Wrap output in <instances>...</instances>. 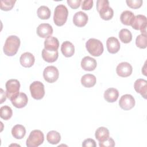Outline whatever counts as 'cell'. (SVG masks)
Returning a JSON list of instances; mask_svg holds the SVG:
<instances>
[{"instance_id":"obj_10","label":"cell","mask_w":147,"mask_h":147,"mask_svg":"<svg viewBox=\"0 0 147 147\" xmlns=\"http://www.w3.org/2000/svg\"><path fill=\"white\" fill-rule=\"evenodd\" d=\"M119 105L124 110H129L135 106V99L130 94H125L119 99Z\"/></svg>"},{"instance_id":"obj_36","label":"cell","mask_w":147,"mask_h":147,"mask_svg":"<svg viewBox=\"0 0 147 147\" xmlns=\"http://www.w3.org/2000/svg\"><path fill=\"white\" fill-rule=\"evenodd\" d=\"M96 146V144L95 140L91 138L86 139L82 143V146L83 147H95Z\"/></svg>"},{"instance_id":"obj_4","label":"cell","mask_w":147,"mask_h":147,"mask_svg":"<svg viewBox=\"0 0 147 147\" xmlns=\"http://www.w3.org/2000/svg\"><path fill=\"white\" fill-rule=\"evenodd\" d=\"M87 51L93 56H99L103 52L102 42L96 38H90L86 43Z\"/></svg>"},{"instance_id":"obj_24","label":"cell","mask_w":147,"mask_h":147,"mask_svg":"<svg viewBox=\"0 0 147 147\" xmlns=\"http://www.w3.org/2000/svg\"><path fill=\"white\" fill-rule=\"evenodd\" d=\"M11 134L15 138L20 140L25 137L26 134V129L23 125L17 124L14 126L12 128Z\"/></svg>"},{"instance_id":"obj_27","label":"cell","mask_w":147,"mask_h":147,"mask_svg":"<svg viewBox=\"0 0 147 147\" xmlns=\"http://www.w3.org/2000/svg\"><path fill=\"white\" fill-rule=\"evenodd\" d=\"M47 140L49 143L56 145L60 142L61 140V136L59 132L55 130H51L47 133Z\"/></svg>"},{"instance_id":"obj_33","label":"cell","mask_w":147,"mask_h":147,"mask_svg":"<svg viewBox=\"0 0 147 147\" xmlns=\"http://www.w3.org/2000/svg\"><path fill=\"white\" fill-rule=\"evenodd\" d=\"M127 6L132 9H138L140 8L143 3L142 0H132V1H126Z\"/></svg>"},{"instance_id":"obj_13","label":"cell","mask_w":147,"mask_h":147,"mask_svg":"<svg viewBox=\"0 0 147 147\" xmlns=\"http://www.w3.org/2000/svg\"><path fill=\"white\" fill-rule=\"evenodd\" d=\"M37 35L42 38H47L53 33V28L49 24H41L37 28Z\"/></svg>"},{"instance_id":"obj_38","label":"cell","mask_w":147,"mask_h":147,"mask_svg":"<svg viewBox=\"0 0 147 147\" xmlns=\"http://www.w3.org/2000/svg\"><path fill=\"white\" fill-rule=\"evenodd\" d=\"M1 103H2L4 101H5L6 100V97H7V96H6V92H5L4 91H3V90L2 89V88H1Z\"/></svg>"},{"instance_id":"obj_35","label":"cell","mask_w":147,"mask_h":147,"mask_svg":"<svg viewBox=\"0 0 147 147\" xmlns=\"http://www.w3.org/2000/svg\"><path fill=\"white\" fill-rule=\"evenodd\" d=\"M93 6L92 0H84L82 1V9L84 10H90Z\"/></svg>"},{"instance_id":"obj_2","label":"cell","mask_w":147,"mask_h":147,"mask_svg":"<svg viewBox=\"0 0 147 147\" xmlns=\"http://www.w3.org/2000/svg\"><path fill=\"white\" fill-rule=\"evenodd\" d=\"M96 10L101 18L104 20H110L113 17L114 11L111 7H109V2L107 0H98Z\"/></svg>"},{"instance_id":"obj_37","label":"cell","mask_w":147,"mask_h":147,"mask_svg":"<svg viewBox=\"0 0 147 147\" xmlns=\"http://www.w3.org/2000/svg\"><path fill=\"white\" fill-rule=\"evenodd\" d=\"M67 2L68 5L72 9H76L80 6L82 1L81 0H67Z\"/></svg>"},{"instance_id":"obj_3","label":"cell","mask_w":147,"mask_h":147,"mask_svg":"<svg viewBox=\"0 0 147 147\" xmlns=\"http://www.w3.org/2000/svg\"><path fill=\"white\" fill-rule=\"evenodd\" d=\"M68 15V11L66 6L63 4L57 5L54 10L53 21L55 24L61 26L66 22Z\"/></svg>"},{"instance_id":"obj_1","label":"cell","mask_w":147,"mask_h":147,"mask_svg":"<svg viewBox=\"0 0 147 147\" xmlns=\"http://www.w3.org/2000/svg\"><path fill=\"white\" fill-rule=\"evenodd\" d=\"M20 45V39L18 37L14 35L9 36L5 42L3 46V52L8 56L15 55Z\"/></svg>"},{"instance_id":"obj_14","label":"cell","mask_w":147,"mask_h":147,"mask_svg":"<svg viewBox=\"0 0 147 147\" xmlns=\"http://www.w3.org/2000/svg\"><path fill=\"white\" fill-rule=\"evenodd\" d=\"M134 88L137 93H140L144 98H146L147 81L146 80L143 79L136 80L134 83Z\"/></svg>"},{"instance_id":"obj_23","label":"cell","mask_w":147,"mask_h":147,"mask_svg":"<svg viewBox=\"0 0 147 147\" xmlns=\"http://www.w3.org/2000/svg\"><path fill=\"white\" fill-rule=\"evenodd\" d=\"M96 82V77L90 74H87L84 75L81 78L82 84L87 88H90L93 87Z\"/></svg>"},{"instance_id":"obj_7","label":"cell","mask_w":147,"mask_h":147,"mask_svg":"<svg viewBox=\"0 0 147 147\" xmlns=\"http://www.w3.org/2000/svg\"><path fill=\"white\" fill-rule=\"evenodd\" d=\"M131 26L136 30H140L141 34L146 35L147 20L146 16L144 15L138 14L134 16Z\"/></svg>"},{"instance_id":"obj_25","label":"cell","mask_w":147,"mask_h":147,"mask_svg":"<svg viewBox=\"0 0 147 147\" xmlns=\"http://www.w3.org/2000/svg\"><path fill=\"white\" fill-rule=\"evenodd\" d=\"M95 136L99 142H103L109 137V130L105 127H99L96 130Z\"/></svg>"},{"instance_id":"obj_6","label":"cell","mask_w":147,"mask_h":147,"mask_svg":"<svg viewBox=\"0 0 147 147\" xmlns=\"http://www.w3.org/2000/svg\"><path fill=\"white\" fill-rule=\"evenodd\" d=\"M6 94L7 98L10 100L19 94L20 83L17 79H10L7 81L5 84Z\"/></svg>"},{"instance_id":"obj_34","label":"cell","mask_w":147,"mask_h":147,"mask_svg":"<svg viewBox=\"0 0 147 147\" xmlns=\"http://www.w3.org/2000/svg\"><path fill=\"white\" fill-rule=\"evenodd\" d=\"M99 145L100 147H113L115 146V142L112 138L109 137L105 141L99 142Z\"/></svg>"},{"instance_id":"obj_15","label":"cell","mask_w":147,"mask_h":147,"mask_svg":"<svg viewBox=\"0 0 147 147\" xmlns=\"http://www.w3.org/2000/svg\"><path fill=\"white\" fill-rule=\"evenodd\" d=\"M96 65L97 63L96 60L90 56L83 57L81 61V67L85 71H94L96 67Z\"/></svg>"},{"instance_id":"obj_12","label":"cell","mask_w":147,"mask_h":147,"mask_svg":"<svg viewBox=\"0 0 147 147\" xmlns=\"http://www.w3.org/2000/svg\"><path fill=\"white\" fill-rule=\"evenodd\" d=\"M13 105L18 109L24 107L28 103V99L27 95L24 92H20L14 98L10 99Z\"/></svg>"},{"instance_id":"obj_19","label":"cell","mask_w":147,"mask_h":147,"mask_svg":"<svg viewBox=\"0 0 147 147\" xmlns=\"http://www.w3.org/2000/svg\"><path fill=\"white\" fill-rule=\"evenodd\" d=\"M59 47V42L57 38L49 36L45 38L44 41V48L47 50L57 51Z\"/></svg>"},{"instance_id":"obj_18","label":"cell","mask_w":147,"mask_h":147,"mask_svg":"<svg viewBox=\"0 0 147 147\" xmlns=\"http://www.w3.org/2000/svg\"><path fill=\"white\" fill-rule=\"evenodd\" d=\"M20 61L22 66L26 68L31 67L35 61L34 56L30 52H25L21 55Z\"/></svg>"},{"instance_id":"obj_26","label":"cell","mask_w":147,"mask_h":147,"mask_svg":"<svg viewBox=\"0 0 147 147\" xmlns=\"http://www.w3.org/2000/svg\"><path fill=\"white\" fill-rule=\"evenodd\" d=\"M134 18L133 13L129 10L123 11L120 16V20L121 22L125 25H131V24Z\"/></svg>"},{"instance_id":"obj_20","label":"cell","mask_w":147,"mask_h":147,"mask_svg":"<svg viewBox=\"0 0 147 147\" xmlns=\"http://www.w3.org/2000/svg\"><path fill=\"white\" fill-rule=\"evenodd\" d=\"M59 53L57 51L47 50L45 48L42 51V57L48 63H53L58 58Z\"/></svg>"},{"instance_id":"obj_28","label":"cell","mask_w":147,"mask_h":147,"mask_svg":"<svg viewBox=\"0 0 147 147\" xmlns=\"http://www.w3.org/2000/svg\"><path fill=\"white\" fill-rule=\"evenodd\" d=\"M37 16L41 20H48L51 16V10L46 6H41L37 11Z\"/></svg>"},{"instance_id":"obj_16","label":"cell","mask_w":147,"mask_h":147,"mask_svg":"<svg viewBox=\"0 0 147 147\" xmlns=\"http://www.w3.org/2000/svg\"><path fill=\"white\" fill-rule=\"evenodd\" d=\"M88 16L84 12L80 11L76 12L73 17L74 24L78 27L84 26L88 22Z\"/></svg>"},{"instance_id":"obj_8","label":"cell","mask_w":147,"mask_h":147,"mask_svg":"<svg viewBox=\"0 0 147 147\" xmlns=\"http://www.w3.org/2000/svg\"><path fill=\"white\" fill-rule=\"evenodd\" d=\"M29 90L32 96L36 100L41 99L45 95L44 86L41 82H33L30 84Z\"/></svg>"},{"instance_id":"obj_9","label":"cell","mask_w":147,"mask_h":147,"mask_svg":"<svg viewBox=\"0 0 147 147\" xmlns=\"http://www.w3.org/2000/svg\"><path fill=\"white\" fill-rule=\"evenodd\" d=\"M59 72L57 68L55 66H48L43 71V77L45 81L52 83L59 78Z\"/></svg>"},{"instance_id":"obj_21","label":"cell","mask_w":147,"mask_h":147,"mask_svg":"<svg viewBox=\"0 0 147 147\" xmlns=\"http://www.w3.org/2000/svg\"><path fill=\"white\" fill-rule=\"evenodd\" d=\"M61 51L63 55L66 57H69L74 55L75 53V47L72 42L65 41L63 42L61 46Z\"/></svg>"},{"instance_id":"obj_5","label":"cell","mask_w":147,"mask_h":147,"mask_svg":"<svg viewBox=\"0 0 147 147\" xmlns=\"http://www.w3.org/2000/svg\"><path fill=\"white\" fill-rule=\"evenodd\" d=\"M44 140L43 133L40 130H32L26 140V145L28 147H37L41 145Z\"/></svg>"},{"instance_id":"obj_30","label":"cell","mask_w":147,"mask_h":147,"mask_svg":"<svg viewBox=\"0 0 147 147\" xmlns=\"http://www.w3.org/2000/svg\"><path fill=\"white\" fill-rule=\"evenodd\" d=\"M0 111L1 118L5 120L9 119L13 115V111L11 107L7 105L2 106L0 109Z\"/></svg>"},{"instance_id":"obj_31","label":"cell","mask_w":147,"mask_h":147,"mask_svg":"<svg viewBox=\"0 0 147 147\" xmlns=\"http://www.w3.org/2000/svg\"><path fill=\"white\" fill-rule=\"evenodd\" d=\"M16 1L14 0H2L1 1V9L3 11H9L14 7Z\"/></svg>"},{"instance_id":"obj_29","label":"cell","mask_w":147,"mask_h":147,"mask_svg":"<svg viewBox=\"0 0 147 147\" xmlns=\"http://www.w3.org/2000/svg\"><path fill=\"white\" fill-rule=\"evenodd\" d=\"M119 37L122 42L127 44L131 41L132 34L129 30L122 29L119 32Z\"/></svg>"},{"instance_id":"obj_17","label":"cell","mask_w":147,"mask_h":147,"mask_svg":"<svg viewBox=\"0 0 147 147\" xmlns=\"http://www.w3.org/2000/svg\"><path fill=\"white\" fill-rule=\"evenodd\" d=\"M106 47L109 53L114 54L119 51L120 49V43L116 37H110L107 40Z\"/></svg>"},{"instance_id":"obj_11","label":"cell","mask_w":147,"mask_h":147,"mask_svg":"<svg viewBox=\"0 0 147 147\" xmlns=\"http://www.w3.org/2000/svg\"><path fill=\"white\" fill-rule=\"evenodd\" d=\"M132 71V66L127 62H122L119 63L116 68L117 75L123 78L129 76L131 74Z\"/></svg>"},{"instance_id":"obj_32","label":"cell","mask_w":147,"mask_h":147,"mask_svg":"<svg viewBox=\"0 0 147 147\" xmlns=\"http://www.w3.org/2000/svg\"><path fill=\"white\" fill-rule=\"evenodd\" d=\"M136 44L138 48H140L141 49L146 48L147 47L146 35L142 34L138 35L136 37Z\"/></svg>"},{"instance_id":"obj_22","label":"cell","mask_w":147,"mask_h":147,"mask_svg":"<svg viewBox=\"0 0 147 147\" xmlns=\"http://www.w3.org/2000/svg\"><path fill=\"white\" fill-rule=\"evenodd\" d=\"M119 96V92L115 88H109L104 92V98L107 102L113 103L115 102Z\"/></svg>"}]
</instances>
